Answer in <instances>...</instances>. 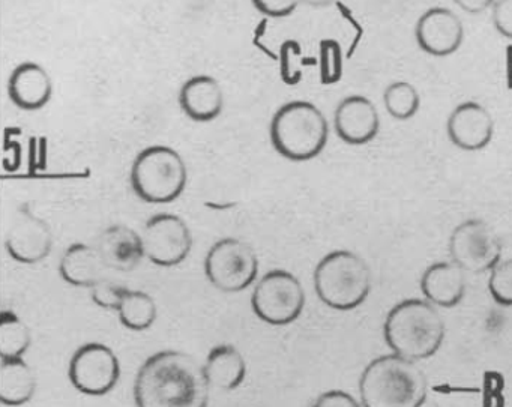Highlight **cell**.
<instances>
[{
	"label": "cell",
	"instance_id": "30",
	"mask_svg": "<svg viewBox=\"0 0 512 407\" xmlns=\"http://www.w3.org/2000/svg\"><path fill=\"white\" fill-rule=\"evenodd\" d=\"M251 2L260 14L271 19L292 16L296 8L302 4V0H251Z\"/></svg>",
	"mask_w": 512,
	"mask_h": 407
},
{
	"label": "cell",
	"instance_id": "22",
	"mask_svg": "<svg viewBox=\"0 0 512 407\" xmlns=\"http://www.w3.org/2000/svg\"><path fill=\"white\" fill-rule=\"evenodd\" d=\"M37 391V376L23 358L2 359L0 362V401L17 407L29 403Z\"/></svg>",
	"mask_w": 512,
	"mask_h": 407
},
{
	"label": "cell",
	"instance_id": "15",
	"mask_svg": "<svg viewBox=\"0 0 512 407\" xmlns=\"http://www.w3.org/2000/svg\"><path fill=\"white\" fill-rule=\"evenodd\" d=\"M334 128L337 136L347 145H367L379 134V112L367 97L350 95L341 100L335 109Z\"/></svg>",
	"mask_w": 512,
	"mask_h": 407
},
{
	"label": "cell",
	"instance_id": "16",
	"mask_svg": "<svg viewBox=\"0 0 512 407\" xmlns=\"http://www.w3.org/2000/svg\"><path fill=\"white\" fill-rule=\"evenodd\" d=\"M8 95L14 106L26 112L44 109L52 100L53 82L46 68L37 62L17 65L8 80Z\"/></svg>",
	"mask_w": 512,
	"mask_h": 407
},
{
	"label": "cell",
	"instance_id": "14",
	"mask_svg": "<svg viewBox=\"0 0 512 407\" xmlns=\"http://www.w3.org/2000/svg\"><path fill=\"white\" fill-rule=\"evenodd\" d=\"M446 133L455 148L467 152L482 151L493 140L494 121L482 104L464 101L449 115Z\"/></svg>",
	"mask_w": 512,
	"mask_h": 407
},
{
	"label": "cell",
	"instance_id": "24",
	"mask_svg": "<svg viewBox=\"0 0 512 407\" xmlns=\"http://www.w3.org/2000/svg\"><path fill=\"white\" fill-rule=\"evenodd\" d=\"M32 343L31 329L13 311L0 316V359L23 358Z\"/></svg>",
	"mask_w": 512,
	"mask_h": 407
},
{
	"label": "cell",
	"instance_id": "9",
	"mask_svg": "<svg viewBox=\"0 0 512 407\" xmlns=\"http://www.w3.org/2000/svg\"><path fill=\"white\" fill-rule=\"evenodd\" d=\"M452 262L473 274L491 271L502 257V244L484 220L472 218L455 227L449 238Z\"/></svg>",
	"mask_w": 512,
	"mask_h": 407
},
{
	"label": "cell",
	"instance_id": "28",
	"mask_svg": "<svg viewBox=\"0 0 512 407\" xmlns=\"http://www.w3.org/2000/svg\"><path fill=\"white\" fill-rule=\"evenodd\" d=\"M302 50L296 41H286L280 50V70L284 83L289 86L298 85L302 80V70H299V62H293V59L301 55Z\"/></svg>",
	"mask_w": 512,
	"mask_h": 407
},
{
	"label": "cell",
	"instance_id": "1",
	"mask_svg": "<svg viewBox=\"0 0 512 407\" xmlns=\"http://www.w3.org/2000/svg\"><path fill=\"white\" fill-rule=\"evenodd\" d=\"M205 367L188 353L164 350L149 356L134 383L137 407H208Z\"/></svg>",
	"mask_w": 512,
	"mask_h": 407
},
{
	"label": "cell",
	"instance_id": "11",
	"mask_svg": "<svg viewBox=\"0 0 512 407\" xmlns=\"http://www.w3.org/2000/svg\"><path fill=\"white\" fill-rule=\"evenodd\" d=\"M142 239L146 257L163 268L184 262L193 248L190 229L175 214H157L149 218Z\"/></svg>",
	"mask_w": 512,
	"mask_h": 407
},
{
	"label": "cell",
	"instance_id": "17",
	"mask_svg": "<svg viewBox=\"0 0 512 407\" xmlns=\"http://www.w3.org/2000/svg\"><path fill=\"white\" fill-rule=\"evenodd\" d=\"M95 247L100 251L107 268L115 271H133L146 257L142 235L122 224L107 227L98 236Z\"/></svg>",
	"mask_w": 512,
	"mask_h": 407
},
{
	"label": "cell",
	"instance_id": "34",
	"mask_svg": "<svg viewBox=\"0 0 512 407\" xmlns=\"http://www.w3.org/2000/svg\"><path fill=\"white\" fill-rule=\"evenodd\" d=\"M337 0H302V4L308 5V7L314 8H326L331 7Z\"/></svg>",
	"mask_w": 512,
	"mask_h": 407
},
{
	"label": "cell",
	"instance_id": "25",
	"mask_svg": "<svg viewBox=\"0 0 512 407\" xmlns=\"http://www.w3.org/2000/svg\"><path fill=\"white\" fill-rule=\"evenodd\" d=\"M386 112L397 121H409L415 118L421 107V98L415 86L407 82H394L383 94Z\"/></svg>",
	"mask_w": 512,
	"mask_h": 407
},
{
	"label": "cell",
	"instance_id": "29",
	"mask_svg": "<svg viewBox=\"0 0 512 407\" xmlns=\"http://www.w3.org/2000/svg\"><path fill=\"white\" fill-rule=\"evenodd\" d=\"M127 290V287L119 286L106 278L97 286L92 287V301L100 305L101 308L118 311Z\"/></svg>",
	"mask_w": 512,
	"mask_h": 407
},
{
	"label": "cell",
	"instance_id": "26",
	"mask_svg": "<svg viewBox=\"0 0 512 407\" xmlns=\"http://www.w3.org/2000/svg\"><path fill=\"white\" fill-rule=\"evenodd\" d=\"M319 65L320 82L323 85H335L343 79L344 55L338 41H320Z\"/></svg>",
	"mask_w": 512,
	"mask_h": 407
},
{
	"label": "cell",
	"instance_id": "19",
	"mask_svg": "<svg viewBox=\"0 0 512 407\" xmlns=\"http://www.w3.org/2000/svg\"><path fill=\"white\" fill-rule=\"evenodd\" d=\"M421 290L431 304L443 308L455 307L466 295L464 269L452 260L433 263L422 274Z\"/></svg>",
	"mask_w": 512,
	"mask_h": 407
},
{
	"label": "cell",
	"instance_id": "10",
	"mask_svg": "<svg viewBox=\"0 0 512 407\" xmlns=\"http://www.w3.org/2000/svg\"><path fill=\"white\" fill-rule=\"evenodd\" d=\"M68 376L77 391L103 397L118 385L121 364L116 353L106 344L88 343L74 353Z\"/></svg>",
	"mask_w": 512,
	"mask_h": 407
},
{
	"label": "cell",
	"instance_id": "6",
	"mask_svg": "<svg viewBox=\"0 0 512 407\" xmlns=\"http://www.w3.org/2000/svg\"><path fill=\"white\" fill-rule=\"evenodd\" d=\"M131 187L143 202L166 205L182 196L188 182L187 164L178 151L154 145L143 149L130 173Z\"/></svg>",
	"mask_w": 512,
	"mask_h": 407
},
{
	"label": "cell",
	"instance_id": "31",
	"mask_svg": "<svg viewBox=\"0 0 512 407\" xmlns=\"http://www.w3.org/2000/svg\"><path fill=\"white\" fill-rule=\"evenodd\" d=\"M491 10L494 29L506 40H512V0H496Z\"/></svg>",
	"mask_w": 512,
	"mask_h": 407
},
{
	"label": "cell",
	"instance_id": "4",
	"mask_svg": "<svg viewBox=\"0 0 512 407\" xmlns=\"http://www.w3.org/2000/svg\"><path fill=\"white\" fill-rule=\"evenodd\" d=\"M269 137L281 157L304 163L325 151L329 125L325 115L313 103L290 101L272 116Z\"/></svg>",
	"mask_w": 512,
	"mask_h": 407
},
{
	"label": "cell",
	"instance_id": "2",
	"mask_svg": "<svg viewBox=\"0 0 512 407\" xmlns=\"http://www.w3.org/2000/svg\"><path fill=\"white\" fill-rule=\"evenodd\" d=\"M427 389L421 368L395 353L373 359L359 379L364 407H421L427 400Z\"/></svg>",
	"mask_w": 512,
	"mask_h": 407
},
{
	"label": "cell",
	"instance_id": "13",
	"mask_svg": "<svg viewBox=\"0 0 512 407\" xmlns=\"http://www.w3.org/2000/svg\"><path fill=\"white\" fill-rule=\"evenodd\" d=\"M415 40L419 49L427 55L446 58L463 46V23L448 8H430L416 22Z\"/></svg>",
	"mask_w": 512,
	"mask_h": 407
},
{
	"label": "cell",
	"instance_id": "3",
	"mask_svg": "<svg viewBox=\"0 0 512 407\" xmlns=\"http://www.w3.org/2000/svg\"><path fill=\"white\" fill-rule=\"evenodd\" d=\"M445 332L443 317L422 299L401 301L389 311L383 325V335L392 352L413 362L436 355Z\"/></svg>",
	"mask_w": 512,
	"mask_h": 407
},
{
	"label": "cell",
	"instance_id": "33",
	"mask_svg": "<svg viewBox=\"0 0 512 407\" xmlns=\"http://www.w3.org/2000/svg\"><path fill=\"white\" fill-rule=\"evenodd\" d=\"M452 2L464 13L472 14V16L485 13L496 4V0H452Z\"/></svg>",
	"mask_w": 512,
	"mask_h": 407
},
{
	"label": "cell",
	"instance_id": "7",
	"mask_svg": "<svg viewBox=\"0 0 512 407\" xmlns=\"http://www.w3.org/2000/svg\"><path fill=\"white\" fill-rule=\"evenodd\" d=\"M251 307L256 316L268 325H290L304 311V287L295 275L275 269L254 287Z\"/></svg>",
	"mask_w": 512,
	"mask_h": 407
},
{
	"label": "cell",
	"instance_id": "8",
	"mask_svg": "<svg viewBox=\"0 0 512 407\" xmlns=\"http://www.w3.org/2000/svg\"><path fill=\"white\" fill-rule=\"evenodd\" d=\"M205 272L212 286L221 292H242L256 281L259 259L247 242L224 238L215 242L208 251Z\"/></svg>",
	"mask_w": 512,
	"mask_h": 407
},
{
	"label": "cell",
	"instance_id": "20",
	"mask_svg": "<svg viewBox=\"0 0 512 407\" xmlns=\"http://www.w3.org/2000/svg\"><path fill=\"white\" fill-rule=\"evenodd\" d=\"M107 269L97 247L86 244L70 245L59 265V272L68 284L89 289L106 280Z\"/></svg>",
	"mask_w": 512,
	"mask_h": 407
},
{
	"label": "cell",
	"instance_id": "18",
	"mask_svg": "<svg viewBox=\"0 0 512 407\" xmlns=\"http://www.w3.org/2000/svg\"><path fill=\"white\" fill-rule=\"evenodd\" d=\"M179 106L194 122H212L224 109V94L220 83L211 76L191 77L179 91Z\"/></svg>",
	"mask_w": 512,
	"mask_h": 407
},
{
	"label": "cell",
	"instance_id": "27",
	"mask_svg": "<svg viewBox=\"0 0 512 407\" xmlns=\"http://www.w3.org/2000/svg\"><path fill=\"white\" fill-rule=\"evenodd\" d=\"M488 289L497 304L512 307V259L500 260L491 269Z\"/></svg>",
	"mask_w": 512,
	"mask_h": 407
},
{
	"label": "cell",
	"instance_id": "35",
	"mask_svg": "<svg viewBox=\"0 0 512 407\" xmlns=\"http://www.w3.org/2000/svg\"><path fill=\"white\" fill-rule=\"evenodd\" d=\"M421 407H440L436 401L425 400Z\"/></svg>",
	"mask_w": 512,
	"mask_h": 407
},
{
	"label": "cell",
	"instance_id": "32",
	"mask_svg": "<svg viewBox=\"0 0 512 407\" xmlns=\"http://www.w3.org/2000/svg\"><path fill=\"white\" fill-rule=\"evenodd\" d=\"M313 407H361L359 406L358 401L352 397V395L347 394L344 391H338V389H334V391L323 392L322 395H319L316 401H314Z\"/></svg>",
	"mask_w": 512,
	"mask_h": 407
},
{
	"label": "cell",
	"instance_id": "23",
	"mask_svg": "<svg viewBox=\"0 0 512 407\" xmlns=\"http://www.w3.org/2000/svg\"><path fill=\"white\" fill-rule=\"evenodd\" d=\"M119 320L131 331H145L157 320V304L148 293L127 290L118 308Z\"/></svg>",
	"mask_w": 512,
	"mask_h": 407
},
{
	"label": "cell",
	"instance_id": "12",
	"mask_svg": "<svg viewBox=\"0 0 512 407\" xmlns=\"http://www.w3.org/2000/svg\"><path fill=\"white\" fill-rule=\"evenodd\" d=\"M5 247L8 254L17 262L35 265L43 262L53 247V235L49 224L32 212L28 203L19 206L10 227H8Z\"/></svg>",
	"mask_w": 512,
	"mask_h": 407
},
{
	"label": "cell",
	"instance_id": "21",
	"mask_svg": "<svg viewBox=\"0 0 512 407\" xmlns=\"http://www.w3.org/2000/svg\"><path fill=\"white\" fill-rule=\"evenodd\" d=\"M206 377L209 385L223 391H233L244 383L247 376V364L244 356L236 347L221 344L214 347L206 358Z\"/></svg>",
	"mask_w": 512,
	"mask_h": 407
},
{
	"label": "cell",
	"instance_id": "5",
	"mask_svg": "<svg viewBox=\"0 0 512 407\" xmlns=\"http://www.w3.org/2000/svg\"><path fill=\"white\" fill-rule=\"evenodd\" d=\"M314 289L328 307L338 311L355 310L370 295V268L352 251H332L316 266Z\"/></svg>",
	"mask_w": 512,
	"mask_h": 407
}]
</instances>
